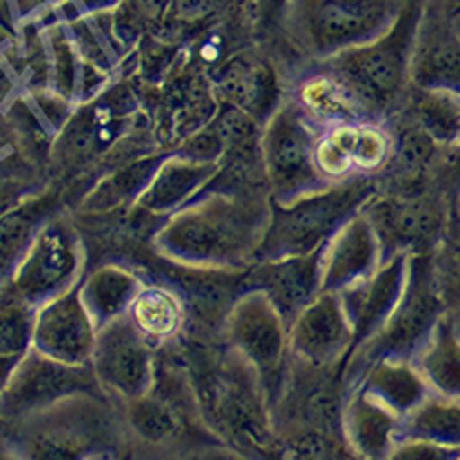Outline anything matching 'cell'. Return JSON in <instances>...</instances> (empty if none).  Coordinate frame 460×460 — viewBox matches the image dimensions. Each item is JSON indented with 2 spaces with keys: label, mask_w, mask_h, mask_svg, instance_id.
<instances>
[{
  "label": "cell",
  "mask_w": 460,
  "mask_h": 460,
  "mask_svg": "<svg viewBox=\"0 0 460 460\" xmlns=\"http://www.w3.org/2000/svg\"><path fill=\"white\" fill-rule=\"evenodd\" d=\"M127 314L149 342L167 341L181 330L185 321V303L172 289L161 285H143Z\"/></svg>",
  "instance_id": "26"
},
{
  "label": "cell",
  "mask_w": 460,
  "mask_h": 460,
  "mask_svg": "<svg viewBox=\"0 0 460 460\" xmlns=\"http://www.w3.org/2000/svg\"><path fill=\"white\" fill-rule=\"evenodd\" d=\"M54 208L56 196L45 191V194L22 196L18 203L0 214V288H4L16 274L36 234L54 214Z\"/></svg>",
  "instance_id": "20"
},
{
  "label": "cell",
  "mask_w": 460,
  "mask_h": 460,
  "mask_svg": "<svg viewBox=\"0 0 460 460\" xmlns=\"http://www.w3.org/2000/svg\"><path fill=\"white\" fill-rule=\"evenodd\" d=\"M402 438H420L460 452V398L429 394L402 419Z\"/></svg>",
  "instance_id": "25"
},
{
  "label": "cell",
  "mask_w": 460,
  "mask_h": 460,
  "mask_svg": "<svg viewBox=\"0 0 460 460\" xmlns=\"http://www.w3.org/2000/svg\"><path fill=\"white\" fill-rule=\"evenodd\" d=\"M218 169V163L199 161L182 154L163 158L136 208L152 216L173 214L176 209L185 208L190 199H194L209 181H214Z\"/></svg>",
  "instance_id": "17"
},
{
  "label": "cell",
  "mask_w": 460,
  "mask_h": 460,
  "mask_svg": "<svg viewBox=\"0 0 460 460\" xmlns=\"http://www.w3.org/2000/svg\"><path fill=\"white\" fill-rule=\"evenodd\" d=\"M321 253L323 247L303 256L261 261L243 276V285L267 294L289 325L321 294Z\"/></svg>",
  "instance_id": "16"
},
{
  "label": "cell",
  "mask_w": 460,
  "mask_h": 460,
  "mask_svg": "<svg viewBox=\"0 0 460 460\" xmlns=\"http://www.w3.org/2000/svg\"><path fill=\"white\" fill-rule=\"evenodd\" d=\"M443 12L445 16L452 18L454 13L460 12V0H443Z\"/></svg>",
  "instance_id": "36"
},
{
  "label": "cell",
  "mask_w": 460,
  "mask_h": 460,
  "mask_svg": "<svg viewBox=\"0 0 460 460\" xmlns=\"http://www.w3.org/2000/svg\"><path fill=\"white\" fill-rule=\"evenodd\" d=\"M36 305L22 298L12 285L0 288V356L22 358L31 349Z\"/></svg>",
  "instance_id": "29"
},
{
  "label": "cell",
  "mask_w": 460,
  "mask_h": 460,
  "mask_svg": "<svg viewBox=\"0 0 460 460\" xmlns=\"http://www.w3.org/2000/svg\"><path fill=\"white\" fill-rule=\"evenodd\" d=\"M449 22H452L454 31H456V34L460 36V12H458V13H454V16L449 18Z\"/></svg>",
  "instance_id": "38"
},
{
  "label": "cell",
  "mask_w": 460,
  "mask_h": 460,
  "mask_svg": "<svg viewBox=\"0 0 460 460\" xmlns=\"http://www.w3.org/2000/svg\"><path fill=\"white\" fill-rule=\"evenodd\" d=\"M369 194V182L354 181L330 190L321 187L289 203L274 199L265 234L253 256L258 261H274L321 250L332 234L367 203Z\"/></svg>",
  "instance_id": "2"
},
{
  "label": "cell",
  "mask_w": 460,
  "mask_h": 460,
  "mask_svg": "<svg viewBox=\"0 0 460 460\" xmlns=\"http://www.w3.org/2000/svg\"><path fill=\"white\" fill-rule=\"evenodd\" d=\"M127 420L131 431L145 443L163 445L178 434V419L165 402L147 392L145 396L127 402Z\"/></svg>",
  "instance_id": "32"
},
{
  "label": "cell",
  "mask_w": 460,
  "mask_h": 460,
  "mask_svg": "<svg viewBox=\"0 0 460 460\" xmlns=\"http://www.w3.org/2000/svg\"><path fill=\"white\" fill-rule=\"evenodd\" d=\"M449 318H452L454 325H456V330L460 332V303L456 305V307L452 309V312H449Z\"/></svg>",
  "instance_id": "37"
},
{
  "label": "cell",
  "mask_w": 460,
  "mask_h": 460,
  "mask_svg": "<svg viewBox=\"0 0 460 460\" xmlns=\"http://www.w3.org/2000/svg\"><path fill=\"white\" fill-rule=\"evenodd\" d=\"M380 238L365 211H356L323 245L321 292H342L378 267Z\"/></svg>",
  "instance_id": "15"
},
{
  "label": "cell",
  "mask_w": 460,
  "mask_h": 460,
  "mask_svg": "<svg viewBox=\"0 0 460 460\" xmlns=\"http://www.w3.org/2000/svg\"><path fill=\"white\" fill-rule=\"evenodd\" d=\"M143 283L134 271L120 265H102L81 283V298L96 327L129 312Z\"/></svg>",
  "instance_id": "23"
},
{
  "label": "cell",
  "mask_w": 460,
  "mask_h": 460,
  "mask_svg": "<svg viewBox=\"0 0 460 460\" xmlns=\"http://www.w3.org/2000/svg\"><path fill=\"white\" fill-rule=\"evenodd\" d=\"M316 140L312 129L294 107H280L271 114L261 140L265 167L274 199L280 203L321 190V169L316 165Z\"/></svg>",
  "instance_id": "8"
},
{
  "label": "cell",
  "mask_w": 460,
  "mask_h": 460,
  "mask_svg": "<svg viewBox=\"0 0 460 460\" xmlns=\"http://www.w3.org/2000/svg\"><path fill=\"white\" fill-rule=\"evenodd\" d=\"M458 143H460V129H458Z\"/></svg>",
  "instance_id": "39"
},
{
  "label": "cell",
  "mask_w": 460,
  "mask_h": 460,
  "mask_svg": "<svg viewBox=\"0 0 460 460\" xmlns=\"http://www.w3.org/2000/svg\"><path fill=\"white\" fill-rule=\"evenodd\" d=\"M21 358H12V356H0V392H3V387L7 385L9 376H12L13 367H16V363Z\"/></svg>",
  "instance_id": "35"
},
{
  "label": "cell",
  "mask_w": 460,
  "mask_h": 460,
  "mask_svg": "<svg viewBox=\"0 0 460 460\" xmlns=\"http://www.w3.org/2000/svg\"><path fill=\"white\" fill-rule=\"evenodd\" d=\"M163 163L161 156H147L140 158V161L129 163V165L120 167L119 172H114L111 176H107L92 194L84 200L83 209L84 211H110L116 208H123V205L136 200L138 203L140 194L145 191V187L152 181L154 172Z\"/></svg>",
  "instance_id": "28"
},
{
  "label": "cell",
  "mask_w": 460,
  "mask_h": 460,
  "mask_svg": "<svg viewBox=\"0 0 460 460\" xmlns=\"http://www.w3.org/2000/svg\"><path fill=\"white\" fill-rule=\"evenodd\" d=\"M443 314V296L436 288V274L429 258L411 253L405 292L378 334L369 338V345L363 347L367 363L372 365L380 358H414L416 349Z\"/></svg>",
  "instance_id": "7"
},
{
  "label": "cell",
  "mask_w": 460,
  "mask_h": 460,
  "mask_svg": "<svg viewBox=\"0 0 460 460\" xmlns=\"http://www.w3.org/2000/svg\"><path fill=\"white\" fill-rule=\"evenodd\" d=\"M360 389L405 419L434 394L411 358H380L369 365Z\"/></svg>",
  "instance_id": "21"
},
{
  "label": "cell",
  "mask_w": 460,
  "mask_h": 460,
  "mask_svg": "<svg viewBox=\"0 0 460 460\" xmlns=\"http://www.w3.org/2000/svg\"><path fill=\"white\" fill-rule=\"evenodd\" d=\"M81 265L83 243L76 229L65 218L51 216L36 234L9 285L39 307L45 300L76 285Z\"/></svg>",
  "instance_id": "9"
},
{
  "label": "cell",
  "mask_w": 460,
  "mask_h": 460,
  "mask_svg": "<svg viewBox=\"0 0 460 460\" xmlns=\"http://www.w3.org/2000/svg\"><path fill=\"white\" fill-rule=\"evenodd\" d=\"M223 0H172V16L181 22H200L209 18Z\"/></svg>",
  "instance_id": "33"
},
{
  "label": "cell",
  "mask_w": 460,
  "mask_h": 460,
  "mask_svg": "<svg viewBox=\"0 0 460 460\" xmlns=\"http://www.w3.org/2000/svg\"><path fill=\"white\" fill-rule=\"evenodd\" d=\"M96 332L81 298V283H76L36 307L31 347L60 363L89 365Z\"/></svg>",
  "instance_id": "11"
},
{
  "label": "cell",
  "mask_w": 460,
  "mask_h": 460,
  "mask_svg": "<svg viewBox=\"0 0 460 460\" xmlns=\"http://www.w3.org/2000/svg\"><path fill=\"white\" fill-rule=\"evenodd\" d=\"M376 229L380 245L389 252L419 253L443 232L445 211L425 196L376 199L363 209Z\"/></svg>",
  "instance_id": "14"
},
{
  "label": "cell",
  "mask_w": 460,
  "mask_h": 460,
  "mask_svg": "<svg viewBox=\"0 0 460 460\" xmlns=\"http://www.w3.org/2000/svg\"><path fill=\"white\" fill-rule=\"evenodd\" d=\"M342 429L349 447L358 456L383 458L389 456L394 438L402 429V416L360 389L347 401L342 411Z\"/></svg>",
  "instance_id": "19"
},
{
  "label": "cell",
  "mask_w": 460,
  "mask_h": 460,
  "mask_svg": "<svg viewBox=\"0 0 460 460\" xmlns=\"http://www.w3.org/2000/svg\"><path fill=\"white\" fill-rule=\"evenodd\" d=\"M89 365L102 392L114 394L125 402L152 389V342L140 334L129 314L98 327Z\"/></svg>",
  "instance_id": "10"
},
{
  "label": "cell",
  "mask_w": 460,
  "mask_h": 460,
  "mask_svg": "<svg viewBox=\"0 0 460 460\" xmlns=\"http://www.w3.org/2000/svg\"><path fill=\"white\" fill-rule=\"evenodd\" d=\"M401 13V0H289L292 31L318 58L378 39Z\"/></svg>",
  "instance_id": "3"
},
{
  "label": "cell",
  "mask_w": 460,
  "mask_h": 460,
  "mask_svg": "<svg viewBox=\"0 0 460 460\" xmlns=\"http://www.w3.org/2000/svg\"><path fill=\"white\" fill-rule=\"evenodd\" d=\"M458 209H460V196H458Z\"/></svg>",
  "instance_id": "40"
},
{
  "label": "cell",
  "mask_w": 460,
  "mask_h": 460,
  "mask_svg": "<svg viewBox=\"0 0 460 460\" xmlns=\"http://www.w3.org/2000/svg\"><path fill=\"white\" fill-rule=\"evenodd\" d=\"M220 89L229 105L241 107L258 119L270 111L276 101V83L270 67L250 58H236L223 69Z\"/></svg>",
  "instance_id": "24"
},
{
  "label": "cell",
  "mask_w": 460,
  "mask_h": 460,
  "mask_svg": "<svg viewBox=\"0 0 460 460\" xmlns=\"http://www.w3.org/2000/svg\"><path fill=\"white\" fill-rule=\"evenodd\" d=\"M223 332L236 358L250 365L265 389H274L289 349V325L261 289H245L229 307Z\"/></svg>",
  "instance_id": "6"
},
{
  "label": "cell",
  "mask_w": 460,
  "mask_h": 460,
  "mask_svg": "<svg viewBox=\"0 0 460 460\" xmlns=\"http://www.w3.org/2000/svg\"><path fill=\"white\" fill-rule=\"evenodd\" d=\"M270 211L245 199L209 196L169 214L156 247L172 261L199 270H223L256 253Z\"/></svg>",
  "instance_id": "1"
},
{
  "label": "cell",
  "mask_w": 460,
  "mask_h": 460,
  "mask_svg": "<svg viewBox=\"0 0 460 460\" xmlns=\"http://www.w3.org/2000/svg\"><path fill=\"white\" fill-rule=\"evenodd\" d=\"M411 360L431 392L438 396L460 398V332L449 318V312H445L443 318L431 327L429 336L422 341Z\"/></svg>",
  "instance_id": "22"
},
{
  "label": "cell",
  "mask_w": 460,
  "mask_h": 460,
  "mask_svg": "<svg viewBox=\"0 0 460 460\" xmlns=\"http://www.w3.org/2000/svg\"><path fill=\"white\" fill-rule=\"evenodd\" d=\"M22 196H25V190L21 187V182L9 181V178H0V214H3L4 209L12 208L13 203H18Z\"/></svg>",
  "instance_id": "34"
},
{
  "label": "cell",
  "mask_w": 460,
  "mask_h": 460,
  "mask_svg": "<svg viewBox=\"0 0 460 460\" xmlns=\"http://www.w3.org/2000/svg\"><path fill=\"white\" fill-rule=\"evenodd\" d=\"M354 332L338 292H321L289 323V351L309 367L347 358Z\"/></svg>",
  "instance_id": "12"
},
{
  "label": "cell",
  "mask_w": 460,
  "mask_h": 460,
  "mask_svg": "<svg viewBox=\"0 0 460 460\" xmlns=\"http://www.w3.org/2000/svg\"><path fill=\"white\" fill-rule=\"evenodd\" d=\"M102 392L92 365H69L31 347L0 392V420H25L58 402Z\"/></svg>",
  "instance_id": "5"
},
{
  "label": "cell",
  "mask_w": 460,
  "mask_h": 460,
  "mask_svg": "<svg viewBox=\"0 0 460 460\" xmlns=\"http://www.w3.org/2000/svg\"><path fill=\"white\" fill-rule=\"evenodd\" d=\"M416 34L411 18L401 13L378 39L332 56L334 74L349 84L369 107L387 105L410 78L411 47Z\"/></svg>",
  "instance_id": "4"
},
{
  "label": "cell",
  "mask_w": 460,
  "mask_h": 460,
  "mask_svg": "<svg viewBox=\"0 0 460 460\" xmlns=\"http://www.w3.org/2000/svg\"><path fill=\"white\" fill-rule=\"evenodd\" d=\"M300 101L314 116L325 120H356L367 114L369 105L341 76L323 74L300 87Z\"/></svg>",
  "instance_id": "27"
},
{
  "label": "cell",
  "mask_w": 460,
  "mask_h": 460,
  "mask_svg": "<svg viewBox=\"0 0 460 460\" xmlns=\"http://www.w3.org/2000/svg\"><path fill=\"white\" fill-rule=\"evenodd\" d=\"M414 123L431 136L438 145L458 140L460 96L440 89H419L414 102Z\"/></svg>",
  "instance_id": "30"
},
{
  "label": "cell",
  "mask_w": 460,
  "mask_h": 460,
  "mask_svg": "<svg viewBox=\"0 0 460 460\" xmlns=\"http://www.w3.org/2000/svg\"><path fill=\"white\" fill-rule=\"evenodd\" d=\"M330 136L347 156L351 169L372 172V169L383 167L392 152L389 138L376 127L345 123L330 131Z\"/></svg>",
  "instance_id": "31"
},
{
  "label": "cell",
  "mask_w": 460,
  "mask_h": 460,
  "mask_svg": "<svg viewBox=\"0 0 460 460\" xmlns=\"http://www.w3.org/2000/svg\"><path fill=\"white\" fill-rule=\"evenodd\" d=\"M410 78L419 89H440L460 96V36L452 22H431L416 31Z\"/></svg>",
  "instance_id": "18"
},
{
  "label": "cell",
  "mask_w": 460,
  "mask_h": 460,
  "mask_svg": "<svg viewBox=\"0 0 460 460\" xmlns=\"http://www.w3.org/2000/svg\"><path fill=\"white\" fill-rule=\"evenodd\" d=\"M410 256V252H396L383 265H378L367 279L338 292L347 321L354 332V345H363L369 338L376 336L380 327L392 316L405 292Z\"/></svg>",
  "instance_id": "13"
}]
</instances>
